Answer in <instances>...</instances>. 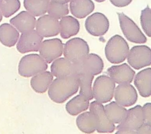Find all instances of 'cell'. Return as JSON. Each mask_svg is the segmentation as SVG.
<instances>
[{
    "mask_svg": "<svg viewBox=\"0 0 151 134\" xmlns=\"http://www.w3.org/2000/svg\"><path fill=\"white\" fill-rule=\"evenodd\" d=\"M51 73L56 78L73 75V63L65 57H58L52 61Z\"/></svg>",
    "mask_w": 151,
    "mask_h": 134,
    "instance_id": "603a6c76",
    "label": "cell"
},
{
    "mask_svg": "<svg viewBox=\"0 0 151 134\" xmlns=\"http://www.w3.org/2000/svg\"><path fill=\"white\" fill-rule=\"evenodd\" d=\"M144 123L151 125V104L146 103L142 107Z\"/></svg>",
    "mask_w": 151,
    "mask_h": 134,
    "instance_id": "1f68e13d",
    "label": "cell"
},
{
    "mask_svg": "<svg viewBox=\"0 0 151 134\" xmlns=\"http://www.w3.org/2000/svg\"><path fill=\"white\" fill-rule=\"evenodd\" d=\"M107 73L115 83L119 84L130 83L135 75L134 71L126 63L109 67Z\"/></svg>",
    "mask_w": 151,
    "mask_h": 134,
    "instance_id": "2e32d148",
    "label": "cell"
},
{
    "mask_svg": "<svg viewBox=\"0 0 151 134\" xmlns=\"http://www.w3.org/2000/svg\"><path fill=\"white\" fill-rule=\"evenodd\" d=\"M37 32L42 37H51L57 35L60 32L58 19L49 14L41 15L36 20Z\"/></svg>",
    "mask_w": 151,
    "mask_h": 134,
    "instance_id": "5bb4252c",
    "label": "cell"
},
{
    "mask_svg": "<svg viewBox=\"0 0 151 134\" xmlns=\"http://www.w3.org/2000/svg\"><path fill=\"white\" fill-rule=\"evenodd\" d=\"M60 34L64 39H67L78 34L80 30L78 21L71 15L62 17L59 21Z\"/></svg>",
    "mask_w": 151,
    "mask_h": 134,
    "instance_id": "d6986e66",
    "label": "cell"
},
{
    "mask_svg": "<svg viewBox=\"0 0 151 134\" xmlns=\"http://www.w3.org/2000/svg\"><path fill=\"white\" fill-rule=\"evenodd\" d=\"M76 76L78 88H80V94L86 97L88 100L93 99L92 92V81L94 79V76L87 74H78Z\"/></svg>",
    "mask_w": 151,
    "mask_h": 134,
    "instance_id": "83f0119b",
    "label": "cell"
},
{
    "mask_svg": "<svg viewBox=\"0 0 151 134\" xmlns=\"http://www.w3.org/2000/svg\"><path fill=\"white\" fill-rule=\"evenodd\" d=\"M19 31L11 24L4 23L0 25V42L4 45L11 47L17 43Z\"/></svg>",
    "mask_w": 151,
    "mask_h": 134,
    "instance_id": "44dd1931",
    "label": "cell"
},
{
    "mask_svg": "<svg viewBox=\"0 0 151 134\" xmlns=\"http://www.w3.org/2000/svg\"><path fill=\"white\" fill-rule=\"evenodd\" d=\"M89 51L87 43L81 38L76 37L65 43L63 54L66 59L74 63L82 60L89 54Z\"/></svg>",
    "mask_w": 151,
    "mask_h": 134,
    "instance_id": "52a82bcc",
    "label": "cell"
},
{
    "mask_svg": "<svg viewBox=\"0 0 151 134\" xmlns=\"http://www.w3.org/2000/svg\"><path fill=\"white\" fill-rule=\"evenodd\" d=\"M115 87L114 81L109 76H99L95 79L92 88L93 98L102 104L109 102L114 96Z\"/></svg>",
    "mask_w": 151,
    "mask_h": 134,
    "instance_id": "5b68a950",
    "label": "cell"
},
{
    "mask_svg": "<svg viewBox=\"0 0 151 134\" xmlns=\"http://www.w3.org/2000/svg\"><path fill=\"white\" fill-rule=\"evenodd\" d=\"M108 119L113 123H120L125 117L127 109L116 102H111L104 106Z\"/></svg>",
    "mask_w": 151,
    "mask_h": 134,
    "instance_id": "d4e9b609",
    "label": "cell"
},
{
    "mask_svg": "<svg viewBox=\"0 0 151 134\" xmlns=\"http://www.w3.org/2000/svg\"><path fill=\"white\" fill-rule=\"evenodd\" d=\"M140 24L143 30L147 37L151 36V10L149 6L142 10L140 14Z\"/></svg>",
    "mask_w": 151,
    "mask_h": 134,
    "instance_id": "4dcf8cb0",
    "label": "cell"
},
{
    "mask_svg": "<svg viewBox=\"0 0 151 134\" xmlns=\"http://www.w3.org/2000/svg\"><path fill=\"white\" fill-rule=\"evenodd\" d=\"M96 1H97V2H104V1H106V0H95Z\"/></svg>",
    "mask_w": 151,
    "mask_h": 134,
    "instance_id": "8d00e7d4",
    "label": "cell"
},
{
    "mask_svg": "<svg viewBox=\"0 0 151 134\" xmlns=\"http://www.w3.org/2000/svg\"><path fill=\"white\" fill-rule=\"evenodd\" d=\"M136 133L137 134H150L151 133V125L143 123L136 130Z\"/></svg>",
    "mask_w": 151,
    "mask_h": 134,
    "instance_id": "d6a6232c",
    "label": "cell"
},
{
    "mask_svg": "<svg viewBox=\"0 0 151 134\" xmlns=\"http://www.w3.org/2000/svg\"><path fill=\"white\" fill-rule=\"evenodd\" d=\"M2 13H1V10H0V22L2 21Z\"/></svg>",
    "mask_w": 151,
    "mask_h": 134,
    "instance_id": "d590c367",
    "label": "cell"
},
{
    "mask_svg": "<svg viewBox=\"0 0 151 134\" xmlns=\"http://www.w3.org/2000/svg\"><path fill=\"white\" fill-rule=\"evenodd\" d=\"M110 1L115 6L124 7L129 5L132 0H110Z\"/></svg>",
    "mask_w": 151,
    "mask_h": 134,
    "instance_id": "836d02e7",
    "label": "cell"
},
{
    "mask_svg": "<svg viewBox=\"0 0 151 134\" xmlns=\"http://www.w3.org/2000/svg\"><path fill=\"white\" fill-rule=\"evenodd\" d=\"M48 68L47 62L37 54L23 56L18 64V73L24 77H32L45 71Z\"/></svg>",
    "mask_w": 151,
    "mask_h": 134,
    "instance_id": "3957f363",
    "label": "cell"
},
{
    "mask_svg": "<svg viewBox=\"0 0 151 134\" xmlns=\"http://www.w3.org/2000/svg\"><path fill=\"white\" fill-rule=\"evenodd\" d=\"M103 68L104 63L101 58L97 54L90 53L80 61L73 63V75L87 74L94 76L101 73Z\"/></svg>",
    "mask_w": 151,
    "mask_h": 134,
    "instance_id": "8992f818",
    "label": "cell"
},
{
    "mask_svg": "<svg viewBox=\"0 0 151 134\" xmlns=\"http://www.w3.org/2000/svg\"><path fill=\"white\" fill-rule=\"evenodd\" d=\"M89 101L86 97L79 94L67 103L65 109L70 115L76 116L88 109Z\"/></svg>",
    "mask_w": 151,
    "mask_h": 134,
    "instance_id": "484cf974",
    "label": "cell"
},
{
    "mask_svg": "<svg viewBox=\"0 0 151 134\" xmlns=\"http://www.w3.org/2000/svg\"><path fill=\"white\" fill-rule=\"evenodd\" d=\"M48 89L51 100L57 103H62L77 92L78 83L75 75L58 77L52 80Z\"/></svg>",
    "mask_w": 151,
    "mask_h": 134,
    "instance_id": "6da1fadb",
    "label": "cell"
},
{
    "mask_svg": "<svg viewBox=\"0 0 151 134\" xmlns=\"http://www.w3.org/2000/svg\"><path fill=\"white\" fill-rule=\"evenodd\" d=\"M114 96L115 102L124 107L133 105L138 98L136 90L130 83L119 84L115 87Z\"/></svg>",
    "mask_w": 151,
    "mask_h": 134,
    "instance_id": "9a60e30c",
    "label": "cell"
},
{
    "mask_svg": "<svg viewBox=\"0 0 151 134\" xmlns=\"http://www.w3.org/2000/svg\"><path fill=\"white\" fill-rule=\"evenodd\" d=\"M89 109L96 117L97 122L96 130L98 133H108L114 132L116 129L114 123L108 119L102 103L93 101L89 104Z\"/></svg>",
    "mask_w": 151,
    "mask_h": 134,
    "instance_id": "4fadbf2b",
    "label": "cell"
},
{
    "mask_svg": "<svg viewBox=\"0 0 151 134\" xmlns=\"http://www.w3.org/2000/svg\"><path fill=\"white\" fill-rule=\"evenodd\" d=\"M64 44L59 38H51L42 41L39 48L40 55L47 62L50 63L62 55Z\"/></svg>",
    "mask_w": 151,
    "mask_h": 134,
    "instance_id": "7c38bea8",
    "label": "cell"
},
{
    "mask_svg": "<svg viewBox=\"0 0 151 134\" xmlns=\"http://www.w3.org/2000/svg\"><path fill=\"white\" fill-rule=\"evenodd\" d=\"M129 51V47L127 41L117 34L109 40L104 48L106 58L113 64H119L124 61Z\"/></svg>",
    "mask_w": 151,
    "mask_h": 134,
    "instance_id": "7a4b0ae2",
    "label": "cell"
},
{
    "mask_svg": "<svg viewBox=\"0 0 151 134\" xmlns=\"http://www.w3.org/2000/svg\"><path fill=\"white\" fill-rule=\"evenodd\" d=\"M21 7L19 0H0V10L2 16L8 18L16 13Z\"/></svg>",
    "mask_w": 151,
    "mask_h": 134,
    "instance_id": "f546056e",
    "label": "cell"
},
{
    "mask_svg": "<svg viewBox=\"0 0 151 134\" xmlns=\"http://www.w3.org/2000/svg\"><path fill=\"white\" fill-rule=\"evenodd\" d=\"M70 10L71 14L77 18H84L94 9L95 5L91 0H71Z\"/></svg>",
    "mask_w": 151,
    "mask_h": 134,
    "instance_id": "ffe728a7",
    "label": "cell"
},
{
    "mask_svg": "<svg viewBox=\"0 0 151 134\" xmlns=\"http://www.w3.org/2000/svg\"><path fill=\"white\" fill-rule=\"evenodd\" d=\"M117 14L120 28L127 40L137 44H143L147 41L145 34L131 18L123 12Z\"/></svg>",
    "mask_w": 151,
    "mask_h": 134,
    "instance_id": "ba28073f",
    "label": "cell"
},
{
    "mask_svg": "<svg viewBox=\"0 0 151 134\" xmlns=\"http://www.w3.org/2000/svg\"><path fill=\"white\" fill-rule=\"evenodd\" d=\"M134 84L141 96L149 97L151 94V69L147 68L139 71L134 79Z\"/></svg>",
    "mask_w": 151,
    "mask_h": 134,
    "instance_id": "ac0fdd59",
    "label": "cell"
},
{
    "mask_svg": "<svg viewBox=\"0 0 151 134\" xmlns=\"http://www.w3.org/2000/svg\"><path fill=\"white\" fill-rule=\"evenodd\" d=\"M53 80V75L48 71H44L32 76L30 81L32 89L38 93H45Z\"/></svg>",
    "mask_w": 151,
    "mask_h": 134,
    "instance_id": "7402d4cb",
    "label": "cell"
},
{
    "mask_svg": "<svg viewBox=\"0 0 151 134\" xmlns=\"http://www.w3.org/2000/svg\"><path fill=\"white\" fill-rule=\"evenodd\" d=\"M50 0H24L25 9L34 17L44 15L47 11Z\"/></svg>",
    "mask_w": 151,
    "mask_h": 134,
    "instance_id": "4316f807",
    "label": "cell"
},
{
    "mask_svg": "<svg viewBox=\"0 0 151 134\" xmlns=\"http://www.w3.org/2000/svg\"><path fill=\"white\" fill-rule=\"evenodd\" d=\"M78 128L83 133H92L96 130L97 122L94 114L91 112H86L79 115L76 119Z\"/></svg>",
    "mask_w": 151,
    "mask_h": 134,
    "instance_id": "cb8c5ba5",
    "label": "cell"
},
{
    "mask_svg": "<svg viewBox=\"0 0 151 134\" xmlns=\"http://www.w3.org/2000/svg\"><path fill=\"white\" fill-rule=\"evenodd\" d=\"M129 65L136 70L151 64V51L147 45H135L129 51L127 56Z\"/></svg>",
    "mask_w": 151,
    "mask_h": 134,
    "instance_id": "9c48e42d",
    "label": "cell"
},
{
    "mask_svg": "<svg viewBox=\"0 0 151 134\" xmlns=\"http://www.w3.org/2000/svg\"><path fill=\"white\" fill-rule=\"evenodd\" d=\"M144 123L142 106H136L127 110L124 119L116 127V133L134 134L136 130Z\"/></svg>",
    "mask_w": 151,
    "mask_h": 134,
    "instance_id": "277c9868",
    "label": "cell"
},
{
    "mask_svg": "<svg viewBox=\"0 0 151 134\" xmlns=\"http://www.w3.org/2000/svg\"><path fill=\"white\" fill-rule=\"evenodd\" d=\"M9 22L19 32L23 33L34 30L36 18L27 11H22L12 18Z\"/></svg>",
    "mask_w": 151,
    "mask_h": 134,
    "instance_id": "e0dca14e",
    "label": "cell"
},
{
    "mask_svg": "<svg viewBox=\"0 0 151 134\" xmlns=\"http://www.w3.org/2000/svg\"><path fill=\"white\" fill-rule=\"evenodd\" d=\"M84 25L86 30L90 35L100 37L107 32L110 23L104 14L96 12L86 18Z\"/></svg>",
    "mask_w": 151,
    "mask_h": 134,
    "instance_id": "30bf717a",
    "label": "cell"
},
{
    "mask_svg": "<svg viewBox=\"0 0 151 134\" xmlns=\"http://www.w3.org/2000/svg\"><path fill=\"white\" fill-rule=\"evenodd\" d=\"M47 12L51 16L59 19L68 14V5L67 4H61L50 1Z\"/></svg>",
    "mask_w": 151,
    "mask_h": 134,
    "instance_id": "f1b7e54d",
    "label": "cell"
},
{
    "mask_svg": "<svg viewBox=\"0 0 151 134\" xmlns=\"http://www.w3.org/2000/svg\"><path fill=\"white\" fill-rule=\"evenodd\" d=\"M43 37L33 30L21 34L17 41V49L22 53L38 51Z\"/></svg>",
    "mask_w": 151,
    "mask_h": 134,
    "instance_id": "8fae6325",
    "label": "cell"
},
{
    "mask_svg": "<svg viewBox=\"0 0 151 134\" xmlns=\"http://www.w3.org/2000/svg\"><path fill=\"white\" fill-rule=\"evenodd\" d=\"M70 1L71 0H50V1H53L61 4H67L68 2H70Z\"/></svg>",
    "mask_w": 151,
    "mask_h": 134,
    "instance_id": "e575fe53",
    "label": "cell"
}]
</instances>
